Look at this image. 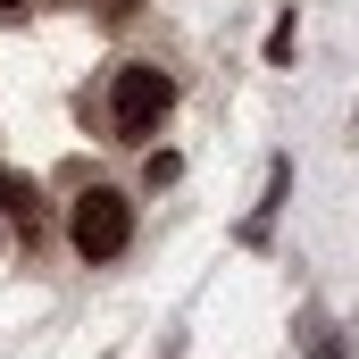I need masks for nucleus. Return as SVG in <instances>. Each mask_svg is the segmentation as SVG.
Listing matches in <instances>:
<instances>
[{
  "mask_svg": "<svg viewBox=\"0 0 359 359\" xmlns=\"http://www.w3.org/2000/svg\"><path fill=\"white\" fill-rule=\"evenodd\" d=\"M67 243H76L84 259H117V251L134 243V209H126V192H109V184L76 192V209H67Z\"/></svg>",
  "mask_w": 359,
  "mask_h": 359,
  "instance_id": "f03ea898",
  "label": "nucleus"
},
{
  "mask_svg": "<svg viewBox=\"0 0 359 359\" xmlns=\"http://www.w3.org/2000/svg\"><path fill=\"white\" fill-rule=\"evenodd\" d=\"M168 109H176V76H168V67H142V59H134V67H117V84H109V126H117L126 142H134V134H151Z\"/></svg>",
  "mask_w": 359,
  "mask_h": 359,
  "instance_id": "f257e3e1",
  "label": "nucleus"
},
{
  "mask_svg": "<svg viewBox=\"0 0 359 359\" xmlns=\"http://www.w3.org/2000/svg\"><path fill=\"white\" fill-rule=\"evenodd\" d=\"M0 209H25V217H34V192H25V184H8V176H0Z\"/></svg>",
  "mask_w": 359,
  "mask_h": 359,
  "instance_id": "7ed1b4c3",
  "label": "nucleus"
},
{
  "mask_svg": "<svg viewBox=\"0 0 359 359\" xmlns=\"http://www.w3.org/2000/svg\"><path fill=\"white\" fill-rule=\"evenodd\" d=\"M0 8H17V0H0Z\"/></svg>",
  "mask_w": 359,
  "mask_h": 359,
  "instance_id": "20e7f679",
  "label": "nucleus"
}]
</instances>
